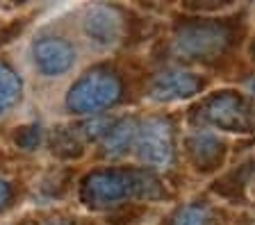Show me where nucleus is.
Here are the masks:
<instances>
[{"instance_id":"1","label":"nucleus","mask_w":255,"mask_h":225,"mask_svg":"<svg viewBox=\"0 0 255 225\" xmlns=\"http://www.w3.org/2000/svg\"><path fill=\"white\" fill-rule=\"evenodd\" d=\"M80 196L89 207H110L128 198H157L159 184L150 173L137 168H103L85 177Z\"/></svg>"},{"instance_id":"2","label":"nucleus","mask_w":255,"mask_h":225,"mask_svg":"<svg viewBox=\"0 0 255 225\" xmlns=\"http://www.w3.org/2000/svg\"><path fill=\"white\" fill-rule=\"evenodd\" d=\"M121 98V80L107 69H94L71 86L66 107L75 114H96Z\"/></svg>"},{"instance_id":"3","label":"nucleus","mask_w":255,"mask_h":225,"mask_svg":"<svg viewBox=\"0 0 255 225\" xmlns=\"http://www.w3.org/2000/svg\"><path fill=\"white\" fill-rule=\"evenodd\" d=\"M198 116L214 128L228 132H249L251 130V109L237 93H219L198 109Z\"/></svg>"},{"instance_id":"4","label":"nucleus","mask_w":255,"mask_h":225,"mask_svg":"<svg viewBox=\"0 0 255 225\" xmlns=\"http://www.w3.org/2000/svg\"><path fill=\"white\" fill-rule=\"evenodd\" d=\"M137 152L141 161L164 166L173 157V130L164 118H148L137 132Z\"/></svg>"},{"instance_id":"5","label":"nucleus","mask_w":255,"mask_h":225,"mask_svg":"<svg viewBox=\"0 0 255 225\" xmlns=\"http://www.w3.org/2000/svg\"><path fill=\"white\" fill-rule=\"evenodd\" d=\"M226 43H228V32L221 25H189L175 39L178 50L194 59L221 53Z\"/></svg>"},{"instance_id":"6","label":"nucleus","mask_w":255,"mask_h":225,"mask_svg":"<svg viewBox=\"0 0 255 225\" xmlns=\"http://www.w3.org/2000/svg\"><path fill=\"white\" fill-rule=\"evenodd\" d=\"M34 64L43 75H62L75 64V48L62 37H41L32 46Z\"/></svg>"},{"instance_id":"7","label":"nucleus","mask_w":255,"mask_h":225,"mask_svg":"<svg viewBox=\"0 0 255 225\" xmlns=\"http://www.w3.org/2000/svg\"><path fill=\"white\" fill-rule=\"evenodd\" d=\"M203 80L194 73L185 71H164L150 84V93L157 100H178V98H189L201 91Z\"/></svg>"},{"instance_id":"8","label":"nucleus","mask_w":255,"mask_h":225,"mask_svg":"<svg viewBox=\"0 0 255 225\" xmlns=\"http://www.w3.org/2000/svg\"><path fill=\"white\" fill-rule=\"evenodd\" d=\"M85 32L98 46H112L119 41L123 32L121 16L110 7H94L85 18Z\"/></svg>"},{"instance_id":"9","label":"nucleus","mask_w":255,"mask_h":225,"mask_svg":"<svg viewBox=\"0 0 255 225\" xmlns=\"http://www.w3.org/2000/svg\"><path fill=\"white\" fill-rule=\"evenodd\" d=\"M137 125L132 121H119V123H112V128L107 130V134L103 137V155L110 157H119L123 155L132 141H137Z\"/></svg>"},{"instance_id":"10","label":"nucleus","mask_w":255,"mask_h":225,"mask_svg":"<svg viewBox=\"0 0 255 225\" xmlns=\"http://www.w3.org/2000/svg\"><path fill=\"white\" fill-rule=\"evenodd\" d=\"M21 77L7 62H0V116L7 114L21 98Z\"/></svg>"},{"instance_id":"11","label":"nucleus","mask_w":255,"mask_h":225,"mask_svg":"<svg viewBox=\"0 0 255 225\" xmlns=\"http://www.w3.org/2000/svg\"><path fill=\"white\" fill-rule=\"evenodd\" d=\"M189 152L194 155L196 164H203V168H210V164L221 157V144L217 141V137L207 132H196L189 139Z\"/></svg>"},{"instance_id":"12","label":"nucleus","mask_w":255,"mask_h":225,"mask_svg":"<svg viewBox=\"0 0 255 225\" xmlns=\"http://www.w3.org/2000/svg\"><path fill=\"white\" fill-rule=\"evenodd\" d=\"M171 225H212V214L205 205H187L175 214Z\"/></svg>"},{"instance_id":"13","label":"nucleus","mask_w":255,"mask_h":225,"mask_svg":"<svg viewBox=\"0 0 255 225\" xmlns=\"http://www.w3.org/2000/svg\"><path fill=\"white\" fill-rule=\"evenodd\" d=\"M39 141H41V128L39 125H27V128H21V132L16 134V144L25 150L37 148Z\"/></svg>"},{"instance_id":"14","label":"nucleus","mask_w":255,"mask_h":225,"mask_svg":"<svg viewBox=\"0 0 255 225\" xmlns=\"http://www.w3.org/2000/svg\"><path fill=\"white\" fill-rule=\"evenodd\" d=\"M9 198H11V189H9V184H7L5 180H0V209H2L7 203H9Z\"/></svg>"},{"instance_id":"15","label":"nucleus","mask_w":255,"mask_h":225,"mask_svg":"<svg viewBox=\"0 0 255 225\" xmlns=\"http://www.w3.org/2000/svg\"><path fill=\"white\" fill-rule=\"evenodd\" d=\"M39 225H78L75 221H66V219H50V221H43Z\"/></svg>"},{"instance_id":"16","label":"nucleus","mask_w":255,"mask_h":225,"mask_svg":"<svg viewBox=\"0 0 255 225\" xmlns=\"http://www.w3.org/2000/svg\"><path fill=\"white\" fill-rule=\"evenodd\" d=\"M253 91H255V82H253Z\"/></svg>"}]
</instances>
